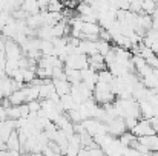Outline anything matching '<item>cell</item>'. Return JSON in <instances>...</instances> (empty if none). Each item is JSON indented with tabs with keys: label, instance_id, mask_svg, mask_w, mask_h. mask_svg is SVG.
I'll return each mask as SVG.
<instances>
[{
	"label": "cell",
	"instance_id": "obj_11",
	"mask_svg": "<svg viewBox=\"0 0 158 156\" xmlns=\"http://www.w3.org/2000/svg\"><path fill=\"white\" fill-rule=\"evenodd\" d=\"M22 9H23L28 15H32V14H39V12H40V6H39L37 0H23Z\"/></svg>",
	"mask_w": 158,
	"mask_h": 156
},
{
	"label": "cell",
	"instance_id": "obj_14",
	"mask_svg": "<svg viewBox=\"0 0 158 156\" xmlns=\"http://www.w3.org/2000/svg\"><path fill=\"white\" fill-rule=\"evenodd\" d=\"M95 45H97V52H98L100 55H103V57H105L106 54L112 49L110 42H106V40H102V38L95 40Z\"/></svg>",
	"mask_w": 158,
	"mask_h": 156
},
{
	"label": "cell",
	"instance_id": "obj_3",
	"mask_svg": "<svg viewBox=\"0 0 158 156\" xmlns=\"http://www.w3.org/2000/svg\"><path fill=\"white\" fill-rule=\"evenodd\" d=\"M129 132H132L137 138L149 136V135H154V133H155L154 129H152V126H151V121H149V119H144V118L138 119V122L135 124V127H134L132 130H129Z\"/></svg>",
	"mask_w": 158,
	"mask_h": 156
},
{
	"label": "cell",
	"instance_id": "obj_12",
	"mask_svg": "<svg viewBox=\"0 0 158 156\" xmlns=\"http://www.w3.org/2000/svg\"><path fill=\"white\" fill-rule=\"evenodd\" d=\"M100 25L98 23H88V22H81V34H89V35H98L100 32Z\"/></svg>",
	"mask_w": 158,
	"mask_h": 156
},
{
	"label": "cell",
	"instance_id": "obj_21",
	"mask_svg": "<svg viewBox=\"0 0 158 156\" xmlns=\"http://www.w3.org/2000/svg\"><path fill=\"white\" fill-rule=\"evenodd\" d=\"M6 156H22L19 152H12V150H8L6 152Z\"/></svg>",
	"mask_w": 158,
	"mask_h": 156
},
{
	"label": "cell",
	"instance_id": "obj_5",
	"mask_svg": "<svg viewBox=\"0 0 158 156\" xmlns=\"http://www.w3.org/2000/svg\"><path fill=\"white\" fill-rule=\"evenodd\" d=\"M106 126H107V133H109V135H112L114 138H115V136L123 135L124 132H127V129H126V124H124V119H123V118L110 119Z\"/></svg>",
	"mask_w": 158,
	"mask_h": 156
},
{
	"label": "cell",
	"instance_id": "obj_25",
	"mask_svg": "<svg viewBox=\"0 0 158 156\" xmlns=\"http://www.w3.org/2000/svg\"><path fill=\"white\" fill-rule=\"evenodd\" d=\"M34 156H45V155H43V153L40 152V153H34Z\"/></svg>",
	"mask_w": 158,
	"mask_h": 156
},
{
	"label": "cell",
	"instance_id": "obj_27",
	"mask_svg": "<svg viewBox=\"0 0 158 156\" xmlns=\"http://www.w3.org/2000/svg\"><path fill=\"white\" fill-rule=\"evenodd\" d=\"M57 156H63V155H57Z\"/></svg>",
	"mask_w": 158,
	"mask_h": 156
},
{
	"label": "cell",
	"instance_id": "obj_2",
	"mask_svg": "<svg viewBox=\"0 0 158 156\" xmlns=\"http://www.w3.org/2000/svg\"><path fill=\"white\" fill-rule=\"evenodd\" d=\"M80 77H81V83L89 90H94V87H95V84L98 81V74L94 69H91V67H85V69L80 70Z\"/></svg>",
	"mask_w": 158,
	"mask_h": 156
},
{
	"label": "cell",
	"instance_id": "obj_17",
	"mask_svg": "<svg viewBox=\"0 0 158 156\" xmlns=\"http://www.w3.org/2000/svg\"><path fill=\"white\" fill-rule=\"evenodd\" d=\"M23 74V83H31L35 77V69H22Z\"/></svg>",
	"mask_w": 158,
	"mask_h": 156
},
{
	"label": "cell",
	"instance_id": "obj_22",
	"mask_svg": "<svg viewBox=\"0 0 158 156\" xmlns=\"http://www.w3.org/2000/svg\"><path fill=\"white\" fill-rule=\"evenodd\" d=\"M154 69H158V57H157V60H155V64H154Z\"/></svg>",
	"mask_w": 158,
	"mask_h": 156
},
{
	"label": "cell",
	"instance_id": "obj_10",
	"mask_svg": "<svg viewBox=\"0 0 158 156\" xmlns=\"http://www.w3.org/2000/svg\"><path fill=\"white\" fill-rule=\"evenodd\" d=\"M5 146H6L8 150H12V152H19V150H20V141H19V133H17V130H12V133H11L9 138L6 139Z\"/></svg>",
	"mask_w": 158,
	"mask_h": 156
},
{
	"label": "cell",
	"instance_id": "obj_23",
	"mask_svg": "<svg viewBox=\"0 0 158 156\" xmlns=\"http://www.w3.org/2000/svg\"><path fill=\"white\" fill-rule=\"evenodd\" d=\"M22 156H34V153H29V152H28V153H23Z\"/></svg>",
	"mask_w": 158,
	"mask_h": 156
},
{
	"label": "cell",
	"instance_id": "obj_7",
	"mask_svg": "<svg viewBox=\"0 0 158 156\" xmlns=\"http://www.w3.org/2000/svg\"><path fill=\"white\" fill-rule=\"evenodd\" d=\"M52 80V78H51ZM54 89L57 92L58 97H63V95H68L69 90H71V83L68 80H52Z\"/></svg>",
	"mask_w": 158,
	"mask_h": 156
},
{
	"label": "cell",
	"instance_id": "obj_19",
	"mask_svg": "<svg viewBox=\"0 0 158 156\" xmlns=\"http://www.w3.org/2000/svg\"><path fill=\"white\" fill-rule=\"evenodd\" d=\"M19 109H20V118H28V115H29V109H28V104L23 103L19 106Z\"/></svg>",
	"mask_w": 158,
	"mask_h": 156
},
{
	"label": "cell",
	"instance_id": "obj_13",
	"mask_svg": "<svg viewBox=\"0 0 158 156\" xmlns=\"http://www.w3.org/2000/svg\"><path fill=\"white\" fill-rule=\"evenodd\" d=\"M60 106L63 107V110H64V112H69V110H72V109H75V107H77V103H75V101H74V98L68 94V95L60 97Z\"/></svg>",
	"mask_w": 158,
	"mask_h": 156
},
{
	"label": "cell",
	"instance_id": "obj_6",
	"mask_svg": "<svg viewBox=\"0 0 158 156\" xmlns=\"http://www.w3.org/2000/svg\"><path fill=\"white\" fill-rule=\"evenodd\" d=\"M138 142L146 146L151 152H158V135L154 133V135H149V136H141L138 138Z\"/></svg>",
	"mask_w": 158,
	"mask_h": 156
},
{
	"label": "cell",
	"instance_id": "obj_18",
	"mask_svg": "<svg viewBox=\"0 0 158 156\" xmlns=\"http://www.w3.org/2000/svg\"><path fill=\"white\" fill-rule=\"evenodd\" d=\"M26 104H28L29 113H39V110H40V101L39 100H32V101H29Z\"/></svg>",
	"mask_w": 158,
	"mask_h": 156
},
{
	"label": "cell",
	"instance_id": "obj_8",
	"mask_svg": "<svg viewBox=\"0 0 158 156\" xmlns=\"http://www.w3.org/2000/svg\"><path fill=\"white\" fill-rule=\"evenodd\" d=\"M78 49H80L81 54H85V55H88V57H92V55L98 54V52H97V45H95V42L80 40V43H78Z\"/></svg>",
	"mask_w": 158,
	"mask_h": 156
},
{
	"label": "cell",
	"instance_id": "obj_1",
	"mask_svg": "<svg viewBox=\"0 0 158 156\" xmlns=\"http://www.w3.org/2000/svg\"><path fill=\"white\" fill-rule=\"evenodd\" d=\"M114 98H115V95L110 90V84L97 81V84H95V87L92 90V100L97 104L106 106V104L114 103Z\"/></svg>",
	"mask_w": 158,
	"mask_h": 156
},
{
	"label": "cell",
	"instance_id": "obj_26",
	"mask_svg": "<svg viewBox=\"0 0 158 156\" xmlns=\"http://www.w3.org/2000/svg\"><path fill=\"white\" fill-rule=\"evenodd\" d=\"M2 11H3V6H2V3H0V12H2Z\"/></svg>",
	"mask_w": 158,
	"mask_h": 156
},
{
	"label": "cell",
	"instance_id": "obj_20",
	"mask_svg": "<svg viewBox=\"0 0 158 156\" xmlns=\"http://www.w3.org/2000/svg\"><path fill=\"white\" fill-rule=\"evenodd\" d=\"M5 119H8V115H6V109L0 104V122L2 121H5Z\"/></svg>",
	"mask_w": 158,
	"mask_h": 156
},
{
	"label": "cell",
	"instance_id": "obj_9",
	"mask_svg": "<svg viewBox=\"0 0 158 156\" xmlns=\"http://www.w3.org/2000/svg\"><path fill=\"white\" fill-rule=\"evenodd\" d=\"M8 101L11 106H20V104L26 103V94H25V87L12 92L9 97H8Z\"/></svg>",
	"mask_w": 158,
	"mask_h": 156
},
{
	"label": "cell",
	"instance_id": "obj_16",
	"mask_svg": "<svg viewBox=\"0 0 158 156\" xmlns=\"http://www.w3.org/2000/svg\"><path fill=\"white\" fill-rule=\"evenodd\" d=\"M98 74V81H102V83H107V84H110V81L114 80V75L110 74V70L106 67L103 70H100V72H97Z\"/></svg>",
	"mask_w": 158,
	"mask_h": 156
},
{
	"label": "cell",
	"instance_id": "obj_4",
	"mask_svg": "<svg viewBox=\"0 0 158 156\" xmlns=\"http://www.w3.org/2000/svg\"><path fill=\"white\" fill-rule=\"evenodd\" d=\"M5 57H6V60L19 61V60L23 57V52H22L20 46H19L14 40L6 38V42H5Z\"/></svg>",
	"mask_w": 158,
	"mask_h": 156
},
{
	"label": "cell",
	"instance_id": "obj_15",
	"mask_svg": "<svg viewBox=\"0 0 158 156\" xmlns=\"http://www.w3.org/2000/svg\"><path fill=\"white\" fill-rule=\"evenodd\" d=\"M63 0H49L46 5V11L48 12H61L63 9Z\"/></svg>",
	"mask_w": 158,
	"mask_h": 156
},
{
	"label": "cell",
	"instance_id": "obj_24",
	"mask_svg": "<svg viewBox=\"0 0 158 156\" xmlns=\"http://www.w3.org/2000/svg\"><path fill=\"white\" fill-rule=\"evenodd\" d=\"M140 156H154V155H151V153H140Z\"/></svg>",
	"mask_w": 158,
	"mask_h": 156
}]
</instances>
